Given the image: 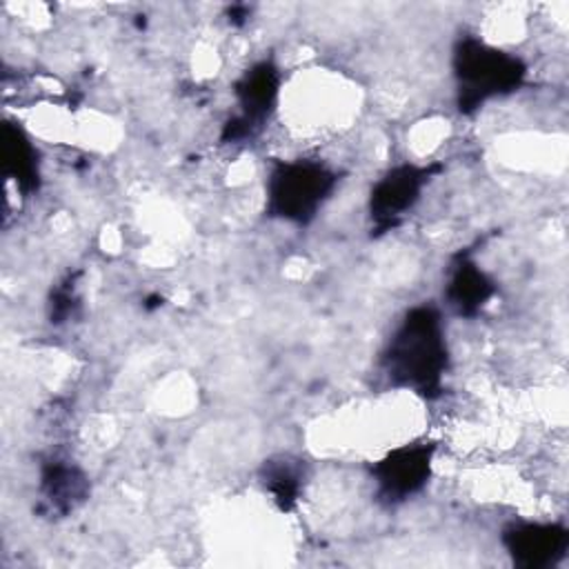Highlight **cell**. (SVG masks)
Masks as SVG:
<instances>
[{
  "instance_id": "obj_3",
  "label": "cell",
  "mask_w": 569,
  "mask_h": 569,
  "mask_svg": "<svg viewBox=\"0 0 569 569\" xmlns=\"http://www.w3.org/2000/svg\"><path fill=\"white\" fill-rule=\"evenodd\" d=\"M338 187V176L318 160H284L267 176V211L291 224H309Z\"/></svg>"
},
{
  "instance_id": "obj_9",
  "label": "cell",
  "mask_w": 569,
  "mask_h": 569,
  "mask_svg": "<svg viewBox=\"0 0 569 569\" xmlns=\"http://www.w3.org/2000/svg\"><path fill=\"white\" fill-rule=\"evenodd\" d=\"M2 158L4 173L16 184V189H20L22 193L38 189V151L31 144L29 136L18 124L7 122L2 127Z\"/></svg>"
},
{
  "instance_id": "obj_11",
  "label": "cell",
  "mask_w": 569,
  "mask_h": 569,
  "mask_svg": "<svg viewBox=\"0 0 569 569\" xmlns=\"http://www.w3.org/2000/svg\"><path fill=\"white\" fill-rule=\"evenodd\" d=\"M260 478H262L264 491H269L271 500L282 511H289L296 507L298 496L302 491V476H300V469L296 467V462H291L289 458L269 460V462H264Z\"/></svg>"
},
{
  "instance_id": "obj_2",
  "label": "cell",
  "mask_w": 569,
  "mask_h": 569,
  "mask_svg": "<svg viewBox=\"0 0 569 569\" xmlns=\"http://www.w3.org/2000/svg\"><path fill=\"white\" fill-rule=\"evenodd\" d=\"M451 69L462 113H471L487 100L516 91L527 76V67L518 56L476 36H465L456 42Z\"/></svg>"
},
{
  "instance_id": "obj_4",
  "label": "cell",
  "mask_w": 569,
  "mask_h": 569,
  "mask_svg": "<svg viewBox=\"0 0 569 569\" xmlns=\"http://www.w3.org/2000/svg\"><path fill=\"white\" fill-rule=\"evenodd\" d=\"M240 113L224 124V140L238 142L253 136L258 127L269 120L280 96V71L273 62L262 60L251 64L233 87Z\"/></svg>"
},
{
  "instance_id": "obj_8",
  "label": "cell",
  "mask_w": 569,
  "mask_h": 569,
  "mask_svg": "<svg viewBox=\"0 0 569 569\" xmlns=\"http://www.w3.org/2000/svg\"><path fill=\"white\" fill-rule=\"evenodd\" d=\"M493 293H496V282L471 258L460 256L449 267V276L445 282V300L456 316L460 318L478 316L489 305Z\"/></svg>"
},
{
  "instance_id": "obj_7",
  "label": "cell",
  "mask_w": 569,
  "mask_h": 569,
  "mask_svg": "<svg viewBox=\"0 0 569 569\" xmlns=\"http://www.w3.org/2000/svg\"><path fill=\"white\" fill-rule=\"evenodd\" d=\"M502 547L516 567L547 569L565 558L569 531L558 522H511L502 531Z\"/></svg>"
},
{
  "instance_id": "obj_1",
  "label": "cell",
  "mask_w": 569,
  "mask_h": 569,
  "mask_svg": "<svg viewBox=\"0 0 569 569\" xmlns=\"http://www.w3.org/2000/svg\"><path fill=\"white\" fill-rule=\"evenodd\" d=\"M391 387L436 398L449 367L447 331L433 305H416L402 313L380 358Z\"/></svg>"
},
{
  "instance_id": "obj_6",
  "label": "cell",
  "mask_w": 569,
  "mask_h": 569,
  "mask_svg": "<svg viewBox=\"0 0 569 569\" xmlns=\"http://www.w3.org/2000/svg\"><path fill=\"white\" fill-rule=\"evenodd\" d=\"M429 171L418 164H396L385 171L369 193V218L378 231L398 224L420 200Z\"/></svg>"
},
{
  "instance_id": "obj_5",
  "label": "cell",
  "mask_w": 569,
  "mask_h": 569,
  "mask_svg": "<svg viewBox=\"0 0 569 569\" xmlns=\"http://www.w3.org/2000/svg\"><path fill=\"white\" fill-rule=\"evenodd\" d=\"M433 469V445L409 442L380 458L371 473L378 496L387 505H400L422 491Z\"/></svg>"
},
{
  "instance_id": "obj_10",
  "label": "cell",
  "mask_w": 569,
  "mask_h": 569,
  "mask_svg": "<svg viewBox=\"0 0 569 569\" xmlns=\"http://www.w3.org/2000/svg\"><path fill=\"white\" fill-rule=\"evenodd\" d=\"M40 491L56 511H69L84 500L89 491L87 476L67 460H49L40 473Z\"/></svg>"
}]
</instances>
